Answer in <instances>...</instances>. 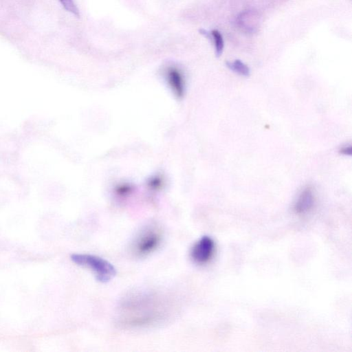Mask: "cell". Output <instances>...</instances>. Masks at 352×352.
<instances>
[{
    "label": "cell",
    "instance_id": "1",
    "mask_svg": "<svg viewBox=\"0 0 352 352\" xmlns=\"http://www.w3.org/2000/svg\"><path fill=\"white\" fill-rule=\"evenodd\" d=\"M120 308V322L132 327L157 324L166 314L162 300L157 295L149 293L132 294L126 296Z\"/></svg>",
    "mask_w": 352,
    "mask_h": 352
},
{
    "label": "cell",
    "instance_id": "2",
    "mask_svg": "<svg viewBox=\"0 0 352 352\" xmlns=\"http://www.w3.org/2000/svg\"><path fill=\"white\" fill-rule=\"evenodd\" d=\"M71 259L76 265L91 270L97 280L107 283L116 275V269L108 261L89 254H74Z\"/></svg>",
    "mask_w": 352,
    "mask_h": 352
},
{
    "label": "cell",
    "instance_id": "3",
    "mask_svg": "<svg viewBox=\"0 0 352 352\" xmlns=\"http://www.w3.org/2000/svg\"><path fill=\"white\" fill-rule=\"evenodd\" d=\"M162 240V234L157 227H147L135 239L133 245V252L139 256H147L160 246Z\"/></svg>",
    "mask_w": 352,
    "mask_h": 352
},
{
    "label": "cell",
    "instance_id": "4",
    "mask_svg": "<svg viewBox=\"0 0 352 352\" xmlns=\"http://www.w3.org/2000/svg\"><path fill=\"white\" fill-rule=\"evenodd\" d=\"M214 251L215 243L214 240L208 236H204L192 247L190 256L195 263L203 265L210 261Z\"/></svg>",
    "mask_w": 352,
    "mask_h": 352
},
{
    "label": "cell",
    "instance_id": "5",
    "mask_svg": "<svg viewBox=\"0 0 352 352\" xmlns=\"http://www.w3.org/2000/svg\"><path fill=\"white\" fill-rule=\"evenodd\" d=\"M166 78L174 95L181 98L185 92V80L182 72L175 67L166 69Z\"/></svg>",
    "mask_w": 352,
    "mask_h": 352
},
{
    "label": "cell",
    "instance_id": "6",
    "mask_svg": "<svg viewBox=\"0 0 352 352\" xmlns=\"http://www.w3.org/2000/svg\"><path fill=\"white\" fill-rule=\"evenodd\" d=\"M315 201L313 188L311 186H307L298 197L294 206V210L298 214H305L312 210Z\"/></svg>",
    "mask_w": 352,
    "mask_h": 352
},
{
    "label": "cell",
    "instance_id": "7",
    "mask_svg": "<svg viewBox=\"0 0 352 352\" xmlns=\"http://www.w3.org/2000/svg\"><path fill=\"white\" fill-rule=\"evenodd\" d=\"M201 34L212 41L217 56H220L224 48V41L221 33L217 30H212L210 32L205 30H200Z\"/></svg>",
    "mask_w": 352,
    "mask_h": 352
},
{
    "label": "cell",
    "instance_id": "8",
    "mask_svg": "<svg viewBox=\"0 0 352 352\" xmlns=\"http://www.w3.org/2000/svg\"><path fill=\"white\" fill-rule=\"evenodd\" d=\"M226 66L232 71L243 76H248L250 74L249 67L239 59H236L232 62L227 61Z\"/></svg>",
    "mask_w": 352,
    "mask_h": 352
},
{
    "label": "cell",
    "instance_id": "9",
    "mask_svg": "<svg viewBox=\"0 0 352 352\" xmlns=\"http://www.w3.org/2000/svg\"><path fill=\"white\" fill-rule=\"evenodd\" d=\"M59 1L65 10L79 16V12L74 0H59Z\"/></svg>",
    "mask_w": 352,
    "mask_h": 352
},
{
    "label": "cell",
    "instance_id": "10",
    "mask_svg": "<svg viewBox=\"0 0 352 352\" xmlns=\"http://www.w3.org/2000/svg\"><path fill=\"white\" fill-rule=\"evenodd\" d=\"M340 153L345 155H351L352 153V148L351 146H345L340 149Z\"/></svg>",
    "mask_w": 352,
    "mask_h": 352
},
{
    "label": "cell",
    "instance_id": "11",
    "mask_svg": "<svg viewBox=\"0 0 352 352\" xmlns=\"http://www.w3.org/2000/svg\"><path fill=\"white\" fill-rule=\"evenodd\" d=\"M130 188L126 186H122V188L118 190V193L120 195H125L129 192Z\"/></svg>",
    "mask_w": 352,
    "mask_h": 352
}]
</instances>
